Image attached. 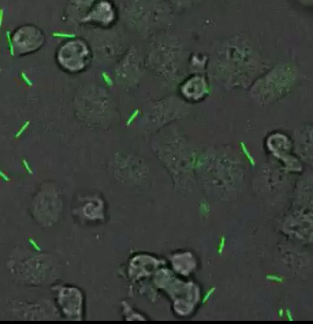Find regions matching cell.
Wrapping results in <instances>:
<instances>
[{
    "label": "cell",
    "instance_id": "obj_1",
    "mask_svg": "<svg viewBox=\"0 0 313 324\" xmlns=\"http://www.w3.org/2000/svg\"><path fill=\"white\" fill-rule=\"evenodd\" d=\"M91 53L88 47L82 41L67 43L60 50V64L71 72H80L88 66L91 61Z\"/></svg>",
    "mask_w": 313,
    "mask_h": 324
},
{
    "label": "cell",
    "instance_id": "obj_2",
    "mask_svg": "<svg viewBox=\"0 0 313 324\" xmlns=\"http://www.w3.org/2000/svg\"><path fill=\"white\" fill-rule=\"evenodd\" d=\"M181 93L185 99L191 102L202 100L207 92V84L203 78L192 77L181 86Z\"/></svg>",
    "mask_w": 313,
    "mask_h": 324
}]
</instances>
